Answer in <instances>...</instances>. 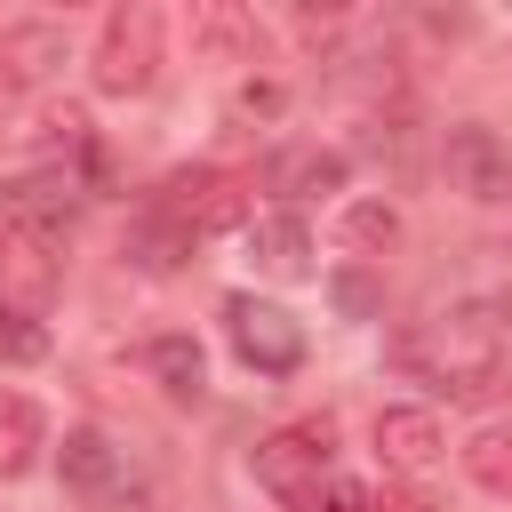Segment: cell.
I'll return each instance as SVG.
<instances>
[{
	"instance_id": "1",
	"label": "cell",
	"mask_w": 512,
	"mask_h": 512,
	"mask_svg": "<svg viewBox=\"0 0 512 512\" xmlns=\"http://www.w3.org/2000/svg\"><path fill=\"white\" fill-rule=\"evenodd\" d=\"M512 312L496 296H464V304H440L424 328L400 336V368L440 384L448 400H488L504 384V360H512Z\"/></svg>"
},
{
	"instance_id": "2",
	"label": "cell",
	"mask_w": 512,
	"mask_h": 512,
	"mask_svg": "<svg viewBox=\"0 0 512 512\" xmlns=\"http://www.w3.org/2000/svg\"><path fill=\"white\" fill-rule=\"evenodd\" d=\"M160 40H168V16L152 0H120L104 16V32H96V56H88L96 88L104 96H144L160 80Z\"/></svg>"
},
{
	"instance_id": "3",
	"label": "cell",
	"mask_w": 512,
	"mask_h": 512,
	"mask_svg": "<svg viewBox=\"0 0 512 512\" xmlns=\"http://www.w3.org/2000/svg\"><path fill=\"white\" fill-rule=\"evenodd\" d=\"M184 240H208V232H232L248 216V176L240 168H176L152 200Z\"/></svg>"
},
{
	"instance_id": "4",
	"label": "cell",
	"mask_w": 512,
	"mask_h": 512,
	"mask_svg": "<svg viewBox=\"0 0 512 512\" xmlns=\"http://www.w3.org/2000/svg\"><path fill=\"white\" fill-rule=\"evenodd\" d=\"M328 456H336V432H328V416H312V424H288V432H272V440L256 448V480H264L288 512H304V504L328 488Z\"/></svg>"
},
{
	"instance_id": "5",
	"label": "cell",
	"mask_w": 512,
	"mask_h": 512,
	"mask_svg": "<svg viewBox=\"0 0 512 512\" xmlns=\"http://www.w3.org/2000/svg\"><path fill=\"white\" fill-rule=\"evenodd\" d=\"M440 168H448V192L480 200V208H504L512 200V144L480 120H456L448 144H440Z\"/></svg>"
},
{
	"instance_id": "6",
	"label": "cell",
	"mask_w": 512,
	"mask_h": 512,
	"mask_svg": "<svg viewBox=\"0 0 512 512\" xmlns=\"http://www.w3.org/2000/svg\"><path fill=\"white\" fill-rule=\"evenodd\" d=\"M224 328H232V352L256 376H288L304 360V328L280 304H264V296H224Z\"/></svg>"
},
{
	"instance_id": "7",
	"label": "cell",
	"mask_w": 512,
	"mask_h": 512,
	"mask_svg": "<svg viewBox=\"0 0 512 512\" xmlns=\"http://www.w3.org/2000/svg\"><path fill=\"white\" fill-rule=\"evenodd\" d=\"M376 456L392 472H432L448 456V432L432 408H376Z\"/></svg>"
},
{
	"instance_id": "8",
	"label": "cell",
	"mask_w": 512,
	"mask_h": 512,
	"mask_svg": "<svg viewBox=\"0 0 512 512\" xmlns=\"http://www.w3.org/2000/svg\"><path fill=\"white\" fill-rule=\"evenodd\" d=\"M56 472H64V488L72 496H88V504H112L120 496V448L104 440V432H64V448H56Z\"/></svg>"
},
{
	"instance_id": "9",
	"label": "cell",
	"mask_w": 512,
	"mask_h": 512,
	"mask_svg": "<svg viewBox=\"0 0 512 512\" xmlns=\"http://www.w3.org/2000/svg\"><path fill=\"white\" fill-rule=\"evenodd\" d=\"M192 48L256 64V48H264V24H256L248 8H232V0H208V8H192Z\"/></svg>"
},
{
	"instance_id": "10",
	"label": "cell",
	"mask_w": 512,
	"mask_h": 512,
	"mask_svg": "<svg viewBox=\"0 0 512 512\" xmlns=\"http://www.w3.org/2000/svg\"><path fill=\"white\" fill-rule=\"evenodd\" d=\"M248 256H256L272 280L312 272V232H304V216H264V224H256V240H248Z\"/></svg>"
},
{
	"instance_id": "11",
	"label": "cell",
	"mask_w": 512,
	"mask_h": 512,
	"mask_svg": "<svg viewBox=\"0 0 512 512\" xmlns=\"http://www.w3.org/2000/svg\"><path fill=\"white\" fill-rule=\"evenodd\" d=\"M152 376H160V392H168V400H184V408H192V400H200V384H208V360H200V344H192V336H160V344H152Z\"/></svg>"
},
{
	"instance_id": "12",
	"label": "cell",
	"mask_w": 512,
	"mask_h": 512,
	"mask_svg": "<svg viewBox=\"0 0 512 512\" xmlns=\"http://www.w3.org/2000/svg\"><path fill=\"white\" fill-rule=\"evenodd\" d=\"M464 472H472L488 496H504V504H512V424L472 432V440H464Z\"/></svg>"
},
{
	"instance_id": "13",
	"label": "cell",
	"mask_w": 512,
	"mask_h": 512,
	"mask_svg": "<svg viewBox=\"0 0 512 512\" xmlns=\"http://www.w3.org/2000/svg\"><path fill=\"white\" fill-rule=\"evenodd\" d=\"M272 184H280L288 200H320V192H344V152H288Z\"/></svg>"
},
{
	"instance_id": "14",
	"label": "cell",
	"mask_w": 512,
	"mask_h": 512,
	"mask_svg": "<svg viewBox=\"0 0 512 512\" xmlns=\"http://www.w3.org/2000/svg\"><path fill=\"white\" fill-rule=\"evenodd\" d=\"M128 256H136L144 272H176V264L192 256V240H184V232L152 208V216H136V224H128Z\"/></svg>"
},
{
	"instance_id": "15",
	"label": "cell",
	"mask_w": 512,
	"mask_h": 512,
	"mask_svg": "<svg viewBox=\"0 0 512 512\" xmlns=\"http://www.w3.org/2000/svg\"><path fill=\"white\" fill-rule=\"evenodd\" d=\"M392 240H400V208H392V200H352V208H344V248L384 256Z\"/></svg>"
},
{
	"instance_id": "16",
	"label": "cell",
	"mask_w": 512,
	"mask_h": 512,
	"mask_svg": "<svg viewBox=\"0 0 512 512\" xmlns=\"http://www.w3.org/2000/svg\"><path fill=\"white\" fill-rule=\"evenodd\" d=\"M56 256H64V248H40V240L0 232V264H8V280H16L24 296H48V288H56Z\"/></svg>"
},
{
	"instance_id": "17",
	"label": "cell",
	"mask_w": 512,
	"mask_h": 512,
	"mask_svg": "<svg viewBox=\"0 0 512 512\" xmlns=\"http://www.w3.org/2000/svg\"><path fill=\"white\" fill-rule=\"evenodd\" d=\"M32 448H40V408H32L24 392H0V464H8V472H24V464H32Z\"/></svg>"
},
{
	"instance_id": "18",
	"label": "cell",
	"mask_w": 512,
	"mask_h": 512,
	"mask_svg": "<svg viewBox=\"0 0 512 512\" xmlns=\"http://www.w3.org/2000/svg\"><path fill=\"white\" fill-rule=\"evenodd\" d=\"M0 360H8V368H32V360H48V328H40L24 304H0Z\"/></svg>"
},
{
	"instance_id": "19",
	"label": "cell",
	"mask_w": 512,
	"mask_h": 512,
	"mask_svg": "<svg viewBox=\"0 0 512 512\" xmlns=\"http://www.w3.org/2000/svg\"><path fill=\"white\" fill-rule=\"evenodd\" d=\"M304 512H376V488H360V480H328Z\"/></svg>"
},
{
	"instance_id": "20",
	"label": "cell",
	"mask_w": 512,
	"mask_h": 512,
	"mask_svg": "<svg viewBox=\"0 0 512 512\" xmlns=\"http://www.w3.org/2000/svg\"><path fill=\"white\" fill-rule=\"evenodd\" d=\"M376 512H440L424 488H376Z\"/></svg>"
},
{
	"instance_id": "21",
	"label": "cell",
	"mask_w": 512,
	"mask_h": 512,
	"mask_svg": "<svg viewBox=\"0 0 512 512\" xmlns=\"http://www.w3.org/2000/svg\"><path fill=\"white\" fill-rule=\"evenodd\" d=\"M336 296H344V304H352V312H368V304H376V288H368V280H360V272H344V280H336Z\"/></svg>"
},
{
	"instance_id": "22",
	"label": "cell",
	"mask_w": 512,
	"mask_h": 512,
	"mask_svg": "<svg viewBox=\"0 0 512 512\" xmlns=\"http://www.w3.org/2000/svg\"><path fill=\"white\" fill-rule=\"evenodd\" d=\"M112 512H152V496H144V488H120V496H112Z\"/></svg>"
},
{
	"instance_id": "23",
	"label": "cell",
	"mask_w": 512,
	"mask_h": 512,
	"mask_svg": "<svg viewBox=\"0 0 512 512\" xmlns=\"http://www.w3.org/2000/svg\"><path fill=\"white\" fill-rule=\"evenodd\" d=\"M8 104H16V80H8V64H0V112H8Z\"/></svg>"
}]
</instances>
